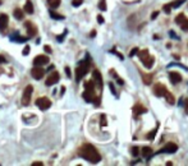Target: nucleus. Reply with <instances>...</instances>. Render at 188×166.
I'll return each instance as SVG.
<instances>
[{
  "instance_id": "72a5a7b5",
  "label": "nucleus",
  "mask_w": 188,
  "mask_h": 166,
  "mask_svg": "<svg viewBox=\"0 0 188 166\" xmlns=\"http://www.w3.org/2000/svg\"><path fill=\"white\" fill-rule=\"evenodd\" d=\"M82 3H83V0H73V1H72V5H73V7H80Z\"/></svg>"
},
{
  "instance_id": "7ed1b4c3",
  "label": "nucleus",
  "mask_w": 188,
  "mask_h": 166,
  "mask_svg": "<svg viewBox=\"0 0 188 166\" xmlns=\"http://www.w3.org/2000/svg\"><path fill=\"white\" fill-rule=\"evenodd\" d=\"M138 58L141 59V61L143 63V65L146 66L147 69H151L152 68V65H154V63H155V59H154V56H151L149 54V51L147 50H142V51H138Z\"/></svg>"
},
{
  "instance_id": "dca6fc26",
  "label": "nucleus",
  "mask_w": 188,
  "mask_h": 166,
  "mask_svg": "<svg viewBox=\"0 0 188 166\" xmlns=\"http://www.w3.org/2000/svg\"><path fill=\"white\" fill-rule=\"evenodd\" d=\"M83 98H85L86 102H93V98H95V93L93 92H88V91H85L83 92Z\"/></svg>"
},
{
  "instance_id": "79ce46f5",
  "label": "nucleus",
  "mask_w": 188,
  "mask_h": 166,
  "mask_svg": "<svg viewBox=\"0 0 188 166\" xmlns=\"http://www.w3.org/2000/svg\"><path fill=\"white\" fill-rule=\"evenodd\" d=\"M65 73H67V75L70 78V69H69V66H67V68H65Z\"/></svg>"
},
{
  "instance_id": "6ab92c4d",
  "label": "nucleus",
  "mask_w": 188,
  "mask_h": 166,
  "mask_svg": "<svg viewBox=\"0 0 188 166\" xmlns=\"http://www.w3.org/2000/svg\"><path fill=\"white\" fill-rule=\"evenodd\" d=\"M13 14H14V18H16L17 20H22V19H23V17H24L22 9H19V8H16V9H14Z\"/></svg>"
},
{
  "instance_id": "0eeeda50",
  "label": "nucleus",
  "mask_w": 188,
  "mask_h": 166,
  "mask_svg": "<svg viewBox=\"0 0 188 166\" xmlns=\"http://www.w3.org/2000/svg\"><path fill=\"white\" fill-rule=\"evenodd\" d=\"M177 151H178V146L175 143H168L157 153H175Z\"/></svg>"
},
{
  "instance_id": "412c9836",
  "label": "nucleus",
  "mask_w": 188,
  "mask_h": 166,
  "mask_svg": "<svg viewBox=\"0 0 188 166\" xmlns=\"http://www.w3.org/2000/svg\"><path fill=\"white\" fill-rule=\"evenodd\" d=\"M60 3H62V0H47V5H49L50 8H53V9L59 7Z\"/></svg>"
},
{
  "instance_id": "b1692460",
  "label": "nucleus",
  "mask_w": 188,
  "mask_h": 166,
  "mask_svg": "<svg viewBox=\"0 0 188 166\" xmlns=\"http://www.w3.org/2000/svg\"><path fill=\"white\" fill-rule=\"evenodd\" d=\"M157 128H159V123L156 124V128L152 129V132L147 134V139H149V140H154L155 139V135H156V133H157Z\"/></svg>"
},
{
  "instance_id": "f3484780",
  "label": "nucleus",
  "mask_w": 188,
  "mask_h": 166,
  "mask_svg": "<svg viewBox=\"0 0 188 166\" xmlns=\"http://www.w3.org/2000/svg\"><path fill=\"white\" fill-rule=\"evenodd\" d=\"M34 10L35 9H34V4H32V1H31V0H27L26 4H24V12L28 13V14H32Z\"/></svg>"
},
{
  "instance_id": "de8ad7c7",
  "label": "nucleus",
  "mask_w": 188,
  "mask_h": 166,
  "mask_svg": "<svg viewBox=\"0 0 188 166\" xmlns=\"http://www.w3.org/2000/svg\"><path fill=\"white\" fill-rule=\"evenodd\" d=\"M64 92H65V87H62V89H60V93H64Z\"/></svg>"
},
{
  "instance_id": "7c9ffc66",
  "label": "nucleus",
  "mask_w": 188,
  "mask_h": 166,
  "mask_svg": "<svg viewBox=\"0 0 188 166\" xmlns=\"http://www.w3.org/2000/svg\"><path fill=\"white\" fill-rule=\"evenodd\" d=\"M111 74H114V77H115L116 82H118L119 84H124V81L120 78V77H118V75H116V74H115V72H114V70H111Z\"/></svg>"
},
{
  "instance_id": "4c0bfd02",
  "label": "nucleus",
  "mask_w": 188,
  "mask_h": 166,
  "mask_svg": "<svg viewBox=\"0 0 188 166\" xmlns=\"http://www.w3.org/2000/svg\"><path fill=\"white\" fill-rule=\"evenodd\" d=\"M97 22L100 23V24H103V23H104V18H103V15H97Z\"/></svg>"
},
{
  "instance_id": "9d476101",
  "label": "nucleus",
  "mask_w": 188,
  "mask_h": 166,
  "mask_svg": "<svg viewBox=\"0 0 188 166\" xmlns=\"http://www.w3.org/2000/svg\"><path fill=\"white\" fill-rule=\"evenodd\" d=\"M47 63H49V58L46 55H37L34 59V65H36V66H42Z\"/></svg>"
},
{
  "instance_id": "4be33fe9",
  "label": "nucleus",
  "mask_w": 188,
  "mask_h": 166,
  "mask_svg": "<svg viewBox=\"0 0 188 166\" xmlns=\"http://www.w3.org/2000/svg\"><path fill=\"white\" fill-rule=\"evenodd\" d=\"M142 75V78H143V83L145 84H150L151 83V81H152V77L150 75V74H145L143 72H141V73H139Z\"/></svg>"
},
{
  "instance_id": "e433bc0d",
  "label": "nucleus",
  "mask_w": 188,
  "mask_h": 166,
  "mask_svg": "<svg viewBox=\"0 0 188 166\" xmlns=\"http://www.w3.org/2000/svg\"><path fill=\"white\" fill-rule=\"evenodd\" d=\"M110 52H113V54H115V55H116V56H118V58H119V59H120V60H123V59H124V58H123V55H122V54H120V52H116V51H115V50H111V51H110Z\"/></svg>"
},
{
  "instance_id": "a19ab883",
  "label": "nucleus",
  "mask_w": 188,
  "mask_h": 166,
  "mask_svg": "<svg viewBox=\"0 0 188 166\" xmlns=\"http://www.w3.org/2000/svg\"><path fill=\"white\" fill-rule=\"evenodd\" d=\"M157 15H159V12H154V13H152V15H151V19H156Z\"/></svg>"
},
{
  "instance_id": "1a4fd4ad",
  "label": "nucleus",
  "mask_w": 188,
  "mask_h": 166,
  "mask_svg": "<svg viewBox=\"0 0 188 166\" xmlns=\"http://www.w3.org/2000/svg\"><path fill=\"white\" fill-rule=\"evenodd\" d=\"M31 74H32V77H34L35 79L40 81V79H42V77H44L45 70L41 68V66H36V65H35V68H32V70H31Z\"/></svg>"
},
{
  "instance_id": "f257e3e1",
  "label": "nucleus",
  "mask_w": 188,
  "mask_h": 166,
  "mask_svg": "<svg viewBox=\"0 0 188 166\" xmlns=\"http://www.w3.org/2000/svg\"><path fill=\"white\" fill-rule=\"evenodd\" d=\"M78 155L91 163H97V162H100V160H101L100 153H99L97 150H96L92 144H90V143L83 144L82 147L80 148V151H78Z\"/></svg>"
},
{
  "instance_id": "f8f14e48",
  "label": "nucleus",
  "mask_w": 188,
  "mask_h": 166,
  "mask_svg": "<svg viewBox=\"0 0 188 166\" xmlns=\"http://www.w3.org/2000/svg\"><path fill=\"white\" fill-rule=\"evenodd\" d=\"M169 79L173 84H178L182 82V75L178 72H170L169 73Z\"/></svg>"
},
{
  "instance_id": "aec40b11",
  "label": "nucleus",
  "mask_w": 188,
  "mask_h": 166,
  "mask_svg": "<svg viewBox=\"0 0 188 166\" xmlns=\"http://www.w3.org/2000/svg\"><path fill=\"white\" fill-rule=\"evenodd\" d=\"M85 88H86V91H88V92H93V91H95V82H93V81L86 82V83H85Z\"/></svg>"
},
{
  "instance_id": "37998d69",
  "label": "nucleus",
  "mask_w": 188,
  "mask_h": 166,
  "mask_svg": "<svg viewBox=\"0 0 188 166\" xmlns=\"http://www.w3.org/2000/svg\"><path fill=\"white\" fill-rule=\"evenodd\" d=\"M45 51H46V52H51V49H50L49 45H45Z\"/></svg>"
},
{
  "instance_id": "a18cd8bd",
  "label": "nucleus",
  "mask_w": 188,
  "mask_h": 166,
  "mask_svg": "<svg viewBox=\"0 0 188 166\" xmlns=\"http://www.w3.org/2000/svg\"><path fill=\"white\" fill-rule=\"evenodd\" d=\"M32 166H42V162H34Z\"/></svg>"
},
{
  "instance_id": "5701e85b",
  "label": "nucleus",
  "mask_w": 188,
  "mask_h": 166,
  "mask_svg": "<svg viewBox=\"0 0 188 166\" xmlns=\"http://www.w3.org/2000/svg\"><path fill=\"white\" fill-rule=\"evenodd\" d=\"M165 97H166V101H168V104H170V105H174L175 104V98H174V96H173L170 92H168L166 91V93L164 94Z\"/></svg>"
},
{
  "instance_id": "20e7f679",
  "label": "nucleus",
  "mask_w": 188,
  "mask_h": 166,
  "mask_svg": "<svg viewBox=\"0 0 188 166\" xmlns=\"http://www.w3.org/2000/svg\"><path fill=\"white\" fill-rule=\"evenodd\" d=\"M32 92H34V87H32L31 84H28V86L24 88L23 94H22V105H24V106H28L30 102H31Z\"/></svg>"
},
{
  "instance_id": "cd10ccee",
  "label": "nucleus",
  "mask_w": 188,
  "mask_h": 166,
  "mask_svg": "<svg viewBox=\"0 0 188 166\" xmlns=\"http://www.w3.org/2000/svg\"><path fill=\"white\" fill-rule=\"evenodd\" d=\"M99 8H100V10H104V12H105L106 10V1L105 0H100V3H99Z\"/></svg>"
},
{
  "instance_id": "f704fd0d",
  "label": "nucleus",
  "mask_w": 188,
  "mask_h": 166,
  "mask_svg": "<svg viewBox=\"0 0 188 166\" xmlns=\"http://www.w3.org/2000/svg\"><path fill=\"white\" fill-rule=\"evenodd\" d=\"M109 87H110V91L113 92V94H114V96H118V94H116V91H115V88H114V84L111 83V82H110V83H109Z\"/></svg>"
},
{
  "instance_id": "49530a36",
  "label": "nucleus",
  "mask_w": 188,
  "mask_h": 166,
  "mask_svg": "<svg viewBox=\"0 0 188 166\" xmlns=\"http://www.w3.org/2000/svg\"><path fill=\"white\" fill-rule=\"evenodd\" d=\"M90 36H91V37H95V36H96V31H92V32L90 33Z\"/></svg>"
},
{
  "instance_id": "2f4dec72",
  "label": "nucleus",
  "mask_w": 188,
  "mask_h": 166,
  "mask_svg": "<svg viewBox=\"0 0 188 166\" xmlns=\"http://www.w3.org/2000/svg\"><path fill=\"white\" fill-rule=\"evenodd\" d=\"M138 51H139V49H138V47H134V49H132V51H131V52H129V58H133V56L136 55V54L138 52Z\"/></svg>"
},
{
  "instance_id": "ddd939ff",
  "label": "nucleus",
  "mask_w": 188,
  "mask_h": 166,
  "mask_svg": "<svg viewBox=\"0 0 188 166\" xmlns=\"http://www.w3.org/2000/svg\"><path fill=\"white\" fill-rule=\"evenodd\" d=\"M92 81L95 82L96 84H97L99 87H103V77H101V73L99 70H93V73H92Z\"/></svg>"
},
{
  "instance_id": "c03bdc74",
  "label": "nucleus",
  "mask_w": 188,
  "mask_h": 166,
  "mask_svg": "<svg viewBox=\"0 0 188 166\" xmlns=\"http://www.w3.org/2000/svg\"><path fill=\"white\" fill-rule=\"evenodd\" d=\"M5 61H7V59L3 55H0V63H5Z\"/></svg>"
},
{
  "instance_id": "a211bd4d",
  "label": "nucleus",
  "mask_w": 188,
  "mask_h": 166,
  "mask_svg": "<svg viewBox=\"0 0 188 166\" xmlns=\"http://www.w3.org/2000/svg\"><path fill=\"white\" fill-rule=\"evenodd\" d=\"M141 153H142V156H143V157L150 158V157H151V155H152V148L151 147H143L141 150Z\"/></svg>"
},
{
  "instance_id": "f03ea898",
  "label": "nucleus",
  "mask_w": 188,
  "mask_h": 166,
  "mask_svg": "<svg viewBox=\"0 0 188 166\" xmlns=\"http://www.w3.org/2000/svg\"><path fill=\"white\" fill-rule=\"evenodd\" d=\"M88 68H90V55L87 54V58H86L85 61H81L80 65L76 68V81L80 82L83 77L87 74Z\"/></svg>"
},
{
  "instance_id": "bb28decb",
  "label": "nucleus",
  "mask_w": 188,
  "mask_h": 166,
  "mask_svg": "<svg viewBox=\"0 0 188 166\" xmlns=\"http://www.w3.org/2000/svg\"><path fill=\"white\" fill-rule=\"evenodd\" d=\"M50 15H51V18H54V19H64V15L58 14V13H54L53 10H50Z\"/></svg>"
},
{
  "instance_id": "a878e982",
  "label": "nucleus",
  "mask_w": 188,
  "mask_h": 166,
  "mask_svg": "<svg viewBox=\"0 0 188 166\" xmlns=\"http://www.w3.org/2000/svg\"><path fill=\"white\" fill-rule=\"evenodd\" d=\"M184 3H185V0H174V1H172L169 5H170L172 8H179L180 5L184 4Z\"/></svg>"
},
{
  "instance_id": "c9c22d12",
  "label": "nucleus",
  "mask_w": 188,
  "mask_h": 166,
  "mask_svg": "<svg viewBox=\"0 0 188 166\" xmlns=\"http://www.w3.org/2000/svg\"><path fill=\"white\" fill-rule=\"evenodd\" d=\"M169 36H172V37H173V38H175V40H179V38H180V37H178V36L175 35L174 31H169Z\"/></svg>"
},
{
  "instance_id": "473e14b6",
  "label": "nucleus",
  "mask_w": 188,
  "mask_h": 166,
  "mask_svg": "<svg viewBox=\"0 0 188 166\" xmlns=\"http://www.w3.org/2000/svg\"><path fill=\"white\" fill-rule=\"evenodd\" d=\"M162 9H164V12L166 13V14H170V12H172V8H170V5H169V4H165Z\"/></svg>"
},
{
  "instance_id": "c756f323",
  "label": "nucleus",
  "mask_w": 188,
  "mask_h": 166,
  "mask_svg": "<svg viewBox=\"0 0 188 166\" xmlns=\"http://www.w3.org/2000/svg\"><path fill=\"white\" fill-rule=\"evenodd\" d=\"M180 27H182V30L184 31V32H188V19H185L184 22L180 24Z\"/></svg>"
},
{
  "instance_id": "c85d7f7f",
  "label": "nucleus",
  "mask_w": 188,
  "mask_h": 166,
  "mask_svg": "<svg viewBox=\"0 0 188 166\" xmlns=\"http://www.w3.org/2000/svg\"><path fill=\"white\" fill-rule=\"evenodd\" d=\"M131 153H132V156H138L139 155V148L138 147H132V151H131Z\"/></svg>"
},
{
  "instance_id": "ea45409f",
  "label": "nucleus",
  "mask_w": 188,
  "mask_h": 166,
  "mask_svg": "<svg viewBox=\"0 0 188 166\" xmlns=\"http://www.w3.org/2000/svg\"><path fill=\"white\" fill-rule=\"evenodd\" d=\"M28 52H30V46H26V47H24V50H23V55H27Z\"/></svg>"
},
{
  "instance_id": "58836bf2",
  "label": "nucleus",
  "mask_w": 188,
  "mask_h": 166,
  "mask_svg": "<svg viewBox=\"0 0 188 166\" xmlns=\"http://www.w3.org/2000/svg\"><path fill=\"white\" fill-rule=\"evenodd\" d=\"M101 125H106V120H105V115H101Z\"/></svg>"
},
{
  "instance_id": "423d86ee",
  "label": "nucleus",
  "mask_w": 188,
  "mask_h": 166,
  "mask_svg": "<svg viewBox=\"0 0 188 166\" xmlns=\"http://www.w3.org/2000/svg\"><path fill=\"white\" fill-rule=\"evenodd\" d=\"M152 91H154V94L156 97H162L165 93H166V87L164 86V84H161V83H156L154 86V88H152Z\"/></svg>"
},
{
  "instance_id": "39448f33",
  "label": "nucleus",
  "mask_w": 188,
  "mask_h": 166,
  "mask_svg": "<svg viewBox=\"0 0 188 166\" xmlns=\"http://www.w3.org/2000/svg\"><path fill=\"white\" fill-rule=\"evenodd\" d=\"M36 106L39 107L40 110H47V109H50V106H51V101H50V98H47V97H40V98L36 100Z\"/></svg>"
},
{
  "instance_id": "393cba45",
  "label": "nucleus",
  "mask_w": 188,
  "mask_h": 166,
  "mask_svg": "<svg viewBox=\"0 0 188 166\" xmlns=\"http://www.w3.org/2000/svg\"><path fill=\"white\" fill-rule=\"evenodd\" d=\"M185 19H187V18H185V15L183 14V13H180V14H178L177 18H175V23H177V24H182V23L184 22Z\"/></svg>"
},
{
  "instance_id": "6e6552de",
  "label": "nucleus",
  "mask_w": 188,
  "mask_h": 166,
  "mask_svg": "<svg viewBox=\"0 0 188 166\" xmlns=\"http://www.w3.org/2000/svg\"><path fill=\"white\" fill-rule=\"evenodd\" d=\"M59 79H60L59 73H58V72H53V73L46 78L45 84H46V86H54L55 83H58V82H59Z\"/></svg>"
},
{
  "instance_id": "9b49d317",
  "label": "nucleus",
  "mask_w": 188,
  "mask_h": 166,
  "mask_svg": "<svg viewBox=\"0 0 188 166\" xmlns=\"http://www.w3.org/2000/svg\"><path fill=\"white\" fill-rule=\"evenodd\" d=\"M24 26H26V28H27V35H28V37H34V36H36L37 28H36V26H35L34 23L30 22V20H27V22L24 23Z\"/></svg>"
},
{
  "instance_id": "2eb2a0df",
  "label": "nucleus",
  "mask_w": 188,
  "mask_h": 166,
  "mask_svg": "<svg viewBox=\"0 0 188 166\" xmlns=\"http://www.w3.org/2000/svg\"><path fill=\"white\" fill-rule=\"evenodd\" d=\"M133 112H134V117H137L138 115L147 112V109L145 106H142V105H136V106L133 107Z\"/></svg>"
},
{
  "instance_id": "4468645a",
  "label": "nucleus",
  "mask_w": 188,
  "mask_h": 166,
  "mask_svg": "<svg viewBox=\"0 0 188 166\" xmlns=\"http://www.w3.org/2000/svg\"><path fill=\"white\" fill-rule=\"evenodd\" d=\"M8 22H9V17L7 14H1L0 15V31H5V28L8 27Z\"/></svg>"
}]
</instances>
